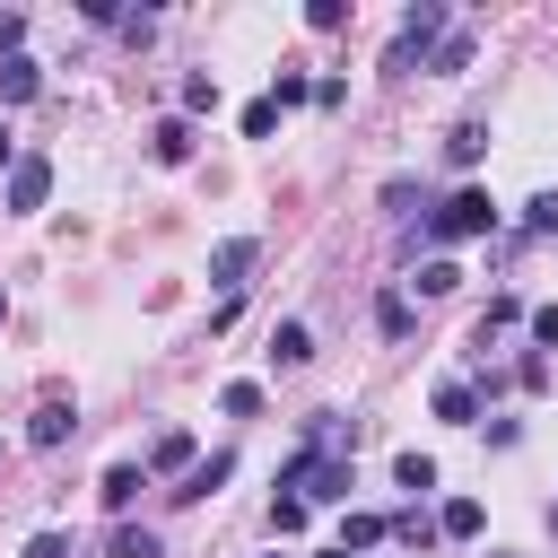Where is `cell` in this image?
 <instances>
[{"instance_id": "21", "label": "cell", "mask_w": 558, "mask_h": 558, "mask_svg": "<svg viewBox=\"0 0 558 558\" xmlns=\"http://www.w3.org/2000/svg\"><path fill=\"white\" fill-rule=\"evenodd\" d=\"M392 480H401L410 497H427V488H436V462H427V453H401V462H392Z\"/></svg>"}, {"instance_id": "11", "label": "cell", "mask_w": 558, "mask_h": 558, "mask_svg": "<svg viewBox=\"0 0 558 558\" xmlns=\"http://www.w3.org/2000/svg\"><path fill=\"white\" fill-rule=\"evenodd\" d=\"M480 523H488V514H480V497H445V514H436V532H445V541H480Z\"/></svg>"}, {"instance_id": "29", "label": "cell", "mask_w": 558, "mask_h": 558, "mask_svg": "<svg viewBox=\"0 0 558 558\" xmlns=\"http://www.w3.org/2000/svg\"><path fill=\"white\" fill-rule=\"evenodd\" d=\"M305 514H314L305 497H279V506H270V532H305Z\"/></svg>"}, {"instance_id": "25", "label": "cell", "mask_w": 558, "mask_h": 558, "mask_svg": "<svg viewBox=\"0 0 558 558\" xmlns=\"http://www.w3.org/2000/svg\"><path fill=\"white\" fill-rule=\"evenodd\" d=\"M270 131H279V105L253 96V105H244V140H270Z\"/></svg>"}, {"instance_id": "26", "label": "cell", "mask_w": 558, "mask_h": 558, "mask_svg": "<svg viewBox=\"0 0 558 558\" xmlns=\"http://www.w3.org/2000/svg\"><path fill=\"white\" fill-rule=\"evenodd\" d=\"M506 323H523V305L497 288V296H488V314H480V340H488V331H506Z\"/></svg>"}, {"instance_id": "15", "label": "cell", "mask_w": 558, "mask_h": 558, "mask_svg": "<svg viewBox=\"0 0 558 558\" xmlns=\"http://www.w3.org/2000/svg\"><path fill=\"white\" fill-rule=\"evenodd\" d=\"M270 357H279V366H305V357H314V331H305V323H279V331H270Z\"/></svg>"}, {"instance_id": "28", "label": "cell", "mask_w": 558, "mask_h": 558, "mask_svg": "<svg viewBox=\"0 0 558 558\" xmlns=\"http://www.w3.org/2000/svg\"><path fill=\"white\" fill-rule=\"evenodd\" d=\"M218 410H227V418H253V410H262V384H227Z\"/></svg>"}, {"instance_id": "23", "label": "cell", "mask_w": 558, "mask_h": 558, "mask_svg": "<svg viewBox=\"0 0 558 558\" xmlns=\"http://www.w3.org/2000/svg\"><path fill=\"white\" fill-rule=\"evenodd\" d=\"M392 532H401L410 549H427V541H445V532H436V514H418V506H410V514H392Z\"/></svg>"}, {"instance_id": "13", "label": "cell", "mask_w": 558, "mask_h": 558, "mask_svg": "<svg viewBox=\"0 0 558 558\" xmlns=\"http://www.w3.org/2000/svg\"><path fill=\"white\" fill-rule=\"evenodd\" d=\"M35 87H44V70H35L26 52H9V61H0V96H9V105H26Z\"/></svg>"}, {"instance_id": "7", "label": "cell", "mask_w": 558, "mask_h": 558, "mask_svg": "<svg viewBox=\"0 0 558 558\" xmlns=\"http://www.w3.org/2000/svg\"><path fill=\"white\" fill-rule=\"evenodd\" d=\"M148 157H157V166H183V157H192V122H183V113H166V122L148 131Z\"/></svg>"}, {"instance_id": "36", "label": "cell", "mask_w": 558, "mask_h": 558, "mask_svg": "<svg viewBox=\"0 0 558 558\" xmlns=\"http://www.w3.org/2000/svg\"><path fill=\"white\" fill-rule=\"evenodd\" d=\"M488 558H506V549H488Z\"/></svg>"}, {"instance_id": "8", "label": "cell", "mask_w": 558, "mask_h": 558, "mask_svg": "<svg viewBox=\"0 0 558 558\" xmlns=\"http://www.w3.org/2000/svg\"><path fill=\"white\" fill-rule=\"evenodd\" d=\"M192 462H201V453H192V436H183V427H166V436L148 445V480H157V471H174V480H183Z\"/></svg>"}, {"instance_id": "5", "label": "cell", "mask_w": 558, "mask_h": 558, "mask_svg": "<svg viewBox=\"0 0 558 558\" xmlns=\"http://www.w3.org/2000/svg\"><path fill=\"white\" fill-rule=\"evenodd\" d=\"M253 262H262V244H253V235H227V244H209V279H218L227 296L244 288V270H253Z\"/></svg>"}, {"instance_id": "6", "label": "cell", "mask_w": 558, "mask_h": 558, "mask_svg": "<svg viewBox=\"0 0 558 558\" xmlns=\"http://www.w3.org/2000/svg\"><path fill=\"white\" fill-rule=\"evenodd\" d=\"M70 436H78V410H70V401H35L26 445H44V453H52V445H70Z\"/></svg>"}, {"instance_id": "14", "label": "cell", "mask_w": 558, "mask_h": 558, "mask_svg": "<svg viewBox=\"0 0 558 558\" xmlns=\"http://www.w3.org/2000/svg\"><path fill=\"white\" fill-rule=\"evenodd\" d=\"M471 52H480V44H471V35L453 26V35H445V44L427 52V70H436V78H453V70H471Z\"/></svg>"}, {"instance_id": "34", "label": "cell", "mask_w": 558, "mask_h": 558, "mask_svg": "<svg viewBox=\"0 0 558 558\" xmlns=\"http://www.w3.org/2000/svg\"><path fill=\"white\" fill-rule=\"evenodd\" d=\"M549 532H558V506H549Z\"/></svg>"}, {"instance_id": "2", "label": "cell", "mask_w": 558, "mask_h": 558, "mask_svg": "<svg viewBox=\"0 0 558 558\" xmlns=\"http://www.w3.org/2000/svg\"><path fill=\"white\" fill-rule=\"evenodd\" d=\"M279 488H288V497H305V506H331V497H349V453L314 445V453H296V462L279 471Z\"/></svg>"}, {"instance_id": "33", "label": "cell", "mask_w": 558, "mask_h": 558, "mask_svg": "<svg viewBox=\"0 0 558 558\" xmlns=\"http://www.w3.org/2000/svg\"><path fill=\"white\" fill-rule=\"evenodd\" d=\"M17 44H26V17H17V9H9V17H0V61H9V52H17Z\"/></svg>"}, {"instance_id": "19", "label": "cell", "mask_w": 558, "mask_h": 558, "mask_svg": "<svg viewBox=\"0 0 558 558\" xmlns=\"http://www.w3.org/2000/svg\"><path fill=\"white\" fill-rule=\"evenodd\" d=\"M480 148H488V122H462V131L445 140V157H453V166H480Z\"/></svg>"}, {"instance_id": "22", "label": "cell", "mask_w": 558, "mask_h": 558, "mask_svg": "<svg viewBox=\"0 0 558 558\" xmlns=\"http://www.w3.org/2000/svg\"><path fill=\"white\" fill-rule=\"evenodd\" d=\"M183 113H218V78H209V70L183 78Z\"/></svg>"}, {"instance_id": "10", "label": "cell", "mask_w": 558, "mask_h": 558, "mask_svg": "<svg viewBox=\"0 0 558 558\" xmlns=\"http://www.w3.org/2000/svg\"><path fill=\"white\" fill-rule=\"evenodd\" d=\"M140 488H148V462H113V471H105V480H96V497H105V506H113V514H122V506H131V497H140Z\"/></svg>"}, {"instance_id": "17", "label": "cell", "mask_w": 558, "mask_h": 558, "mask_svg": "<svg viewBox=\"0 0 558 558\" xmlns=\"http://www.w3.org/2000/svg\"><path fill=\"white\" fill-rule=\"evenodd\" d=\"M113 558H166V541H157L148 523H122V532H113Z\"/></svg>"}, {"instance_id": "1", "label": "cell", "mask_w": 558, "mask_h": 558, "mask_svg": "<svg viewBox=\"0 0 558 558\" xmlns=\"http://www.w3.org/2000/svg\"><path fill=\"white\" fill-rule=\"evenodd\" d=\"M497 227V201L480 192V183H462V192H445L436 209H427V244H471V235H488Z\"/></svg>"}, {"instance_id": "35", "label": "cell", "mask_w": 558, "mask_h": 558, "mask_svg": "<svg viewBox=\"0 0 558 558\" xmlns=\"http://www.w3.org/2000/svg\"><path fill=\"white\" fill-rule=\"evenodd\" d=\"M0 323H9V296H0Z\"/></svg>"}, {"instance_id": "3", "label": "cell", "mask_w": 558, "mask_h": 558, "mask_svg": "<svg viewBox=\"0 0 558 558\" xmlns=\"http://www.w3.org/2000/svg\"><path fill=\"white\" fill-rule=\"evenodd\" d=\"M445 35H453V9H445V0H418V9L401 17V35H392L384 70H418V61H427V52L445 44Z\"/></svg>"}, {"instance_id": "12", "label": "cell", "mask_w": 558, "mask_h": 558, "mask_svg": "<svg viewBox=\"0 0 558 558\" xmlns=\"http://www.w3.org/2000/svg\"><path fill=\"white\" fill-rule=\"evenodd\" d=\"M375 541H392V514H349V523H340V549H349V558L375 549Z\"/></svg>"}, {"instance_id": "20", "label": "cell", "mask_w": 558, "mask_h": 558, "mask_svg": "<svg viewBox=\"0 0 558 558\" xmlns=\"http://www.w3.org/2000/svg\"><path fill=\"white\" fill-rule=\"evenodd\" d=\"M453 288H462V270H453L445 253H436V262H418V296H453Z\"/></svg>"}, {"instance_id": "30", "label": "cell", "mask_w": 558, "mask_h": 558, "mask_svg": "<svg viewBox=\"0 0 558 558\" xmlns=\"http://www.w3.org/2000/svg\"><path fill=\"white\" fill-rule=\"evenodd\" d=\"M523 227H532V235H558V192H541V201L523 209Z\"/></svg>"}, {"instance_id": "24", "label": "cell", "mask_w": 558, "mask_h": 558, "mask_svg": "<svg viewBox=\"0 0 558 558\" xmlns=\"http://www.w3.org/2000/svg\"><path fill=\"white\" fill-rule=\"evenodd\" d=\"M305 26H314V35H340V26H349V0H314Z\"/></svg>"}, {"instance_id": "32", "label": "cell", "mask_w": 558, "mask_h": 558, "mask_svg": "<svg viewBox=\"0 0 558 558\" xmlns=\"http://www.w3.org/2000/svg\"><path fill=\"white\" fill-rule=\"evenodd\" d=\"M17 558H70V541H61V532H35V541H26Z\"/></svg>"}, {"instance_id": "16", "label": "cell", "mask_w": 558, "mask_h": 558, "mask_svg": "<svg viewBox=\"0 0 558 558\" xmlns=\"http://www.w3.org/2000/svg\"><path fill=\"white\" fill-rule=\"evenodd\" d=\"M436 418L471 427V418H480V392H471V384H436Z\"/></svg>"}, {"instance_id": "27", "label": "cell", "mask_w": 558, "mask_h": 558, "mask_svg": "<svg viewBox=\"0 0 558 558\" xmlns=\"http://www.w3.org/2000/svg\"><path fill=\"white\" fill-rule=\"evenodd\" d=\"M375 323H384V340H410V296H384Z\"/></svg>"}, {"instance_id": "4", "label": "cell", "mask_w": 558, "mask_h": 558, "mask_svg": "<svg viewBox=\"0 0 558 558\" xmlns=\"http://www.w3.org/2000/svg\"><path fill=\"white\" fill-rule=\"evenodd\" d=\"M44 192H52V157H17L9 166V209L26 218V209H44Z\"/></svg>"}, {"instance_id": "18", "label": "cell", "mask_w": 558, "mask_h": 558, "mask_svg": "<svg viewBox=\"0 0 558 558\" xmlns=\"http://www.w3.org/2000/svg\"><path fill=\"white\" fill-rule=\"evenodd\" d=\"M270 105H279V113H288V105H314V78H305V70H279V78H270Z\"/></svg>"}, {"instance_id": "31", "label": "cell", "mask_w": 558, "mask_h": 558, "mask_svg": "<svg viewBox=\"0 0 558 558\" xmlns=\"http://www.w3.org/2000/svg\"><path fill=\"white\" fill-rule=\"evenodd\" d=\"M532 340H541V349H558V305H532Z\"/></svg>"}, {"instance_id": "9", "label": "cell", "mask_w": 558, "mask_h": 558, "mask_svg": "<svg viewBox=\"0 0 558 558\" xmlns=\"http://www.w3.org/2000/svg\"><path fill=\"white\" fill-rule=\"evenodd\" d=\"M218 480H235V453H209V462H192V471H183V488H174V497H183V506H201V497H209V488H218Z\"/></svg>"}]
</instances>
